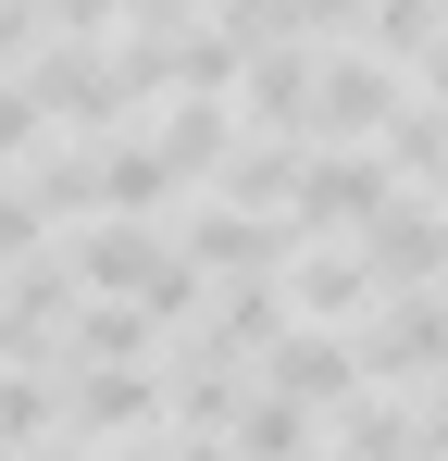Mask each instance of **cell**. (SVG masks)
Masks as SVG:
<instances>
[{
	"label": "cell",
	"instance_id": "obj_4",
	"mask_svg": "<svg viewBox=\"0 0 448 461\" xmlns=\"http://www.w3.org/2000/svg\"><path fill=\"white\" fill-rule=\"evenodd\" d=\"M311 437H324V424H311L299 399H237V424H224L237 461H311Z\"/></svg>",
	"mask_w": 448,
	"mask_h": 461
},
{
	"label": "cell",
	"instance_id": "obj_5",
	"mask_svg": "<svg viewBox=\"0 0 448 461\" xmlns=\"http://www.w3.org/2000/svg\"><path fill=\"white\" fill-rule=\"evenodd\" d=\"M63 411L87 424V437H112V424L138 437L149 411H162V386H149V375H75V399H63Z\"/></svg>",
	"mask_w": 448,
	"mask_h": 461
},
{
	"label": "cell",
	"instance_id": "obj_3",
	"mask_svg": "<svg viewBox=\"0 0 448 461\" xmlns=\"http://www.w3.org/2000/svg\"><path fill=\"white\" fill-rule=\"evenodd\" d=\"M262 399H299L311 424H336V411L362 399V349H349V337H324V324H287V337H274V362H262Z\"/></svg>",
	"mask_w": 448,
	"mask_h": 461
},
{
	"label": "cell",
	"instance_id": "obj_1",
	"mask_svg": "<svg viewBox=\"0 0 448 461\" xmlns=\"http://www.w3.org/2000/svg\"><path fill=\"white\" fill-rule=\"evenodd\" d=\"M399 200V175L373 150H299V187H287V237H362L373 212Z\"/></svg>",
	"mask_w": 448,
	"mask_h": 461
},
{
	"label": "cell",
	"instance_id": "obj_2",
	"mask_svg": "<svg viewBox=\"0 0 448 461\" xmlns=\"http://www.w3.org/2000/svg\"><path fill=\"white\" fill-rule=\"evenodd\" d=\"M349 349H362V386L386 399L399 375H448V300H373L349 324Z\"/></svg>",
	"mask_w": 448,
	"mask_h": 461
},
{
	"label": "cell",
	"instance_id": "obj_6",
	"mask_svg": "<svg viewBox=\"0 0 448 461\" xmlns=\"http://www.w3.org/2000/svg\"><path fill=\"white\" fill-rule=\"evenodd\" d=\"M0 287H13V275H0Z\"/></svg>",
	"mask_w": 448,
	"mask_h": 461
}]
</instances>
